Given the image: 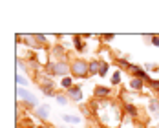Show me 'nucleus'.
<instances>
[{
    "label": "nucleus",
    "mask_w": 159,
    "mask_h": 128,
    "mask_svg": "<svg viewBox=\"0 0 159 128\" xmlns=\"http://www.w3.org/2000/svg\"><path fill=\"white\" fill-rule=\"evenodd\" d=\"M126 112L130 115H137V110H135V106H132V104H126Z\"/></svg>",
    "instance_id": "nucleus-15"
},
{
    "label": "nucleus",
    "mask_w": 159,
    "mask_h": 128,
    "mask_svg": "<svg viewBox=\"0 0 159 128\" xmlns=\"http://www.w3.org/2000/svg\"><path fill=\"white\" fill-rule=\"evenodd\" d=\"M68 93H70L75 101H81L82 99V92H81V86H72L70 90H68Z\"/></svg>",
    "instance_id": "nucleus-5"
},
{
    "label": "nucleus",
    "mask_w": 159,
    "mask_h": 128,
    "mask_svg": "<svg viewBox=\"0 0 159 128\" xmlns=\"http://www.w3.org/2000/svg\"><path fill=\"white\" fill-rule=\"evenodd\" d=\"M106 72H108V64H106V62H101V70H99V75H101V77H104V75H106Z\"/></svg>",
    "instance_id": "nucleus-14"
},
{
    "label": "nucleus",
    "mask_w": 159,
    "mask_h": 128,
    "mask_svg": "<svg viewBox=\"0 0 159 128\" xmlns=\"http://www.w3.org/2000/svg\"><path fill=\"white\" fill-rule=\"evenodd\" d=\"M57 102H59V104H66L68 101H66V97H64V95H57Z\"/></svg>",
    "instance_id": "nucleus-19"
},
{
    "label": "nucleus",
    "mask_w": 159,
    "mask_h": 128,
    "mask_svg": "<svg viewBox=\"0 0 159 128\" xmlns=\"http://www.w3.org/2000/svg\"><path fill=\"white\" fill-rule=\"evenodd\" d=\"M148 110H150V112H157V110H159V102H157V101H150Z\"/></svg>",
    "instance_id": "nucleus-13"
},
{
    "label": "nucleus",
    "mask_w": 159,
    "mask_h": 128,
    "mask_svg": "<svg viewBox=\"0 0 159 128\" xmlns=\"http://www.w3.org/2000/svg\"><path fill=\"white\" fill-rule=\"evenodd\" d=\"M150 84H152V88L159 90V81H150Z\"/></svg>",
    "instance_id": "nucleus-20"
},
{
    "label": "nucleus",
    "mask_w": 159,
    "mask_h": 128,
    "mask_svg": "<svg viewBox=\"0 0 159 128\" xmlns=\"http://www.w3.org/2000/svg\"><path fill=\"white\" fill-rule=\"evenodd\" d=\"M72 72H73V75H77V77L86 75V73L90 72V64H86L84 60H75L73 66H72Z\"/></svg>",
    "instance_id": "nucleus-1"
},
{
    "label": "nucleus",
    "mask_w": 159,
    "mask_h": 128,
    "mask_svg": "<svg viewBox=\"0 0 159 128\" xmlns=\"http://www.w3.org/2000/svg\"><path fill=\"white\" fill-rule=\"evenodd\" d=\"M152 42H154L155 46H159V37H152Z\"/></svg>",
    "instance_id": "nucleus-21"
},
{
    "label": "nucleus",
    "mask_w": 159,
    "mask_h": 128,
    "mask_svg": "<svg viewBox=\"0 0 159 128\" xmlns=\"http://www.w3.org/2000/svg\"><path fill=\"white\" fill-rule=\"evenodd\" d=\"M130 86H132L133 90H141V88H143V79H132Z\"/></svg>",
    "instance_id": "nucleus-8"
},
{
    "label": "nucleus",
    "mask_w": 159,
    "mask_h": 128,
    "mask_svg": "<svg viewBox=\"0 0 159 128\" xmlns=\"http://www.w3.org/2000/svg\"><path fill=\"white\" fill-rule=\"evenodd\" d=\"M48 112H50L48 106H40V108H37V115H38L40 119H46V117H48Z\"/></svg>",
    "instance_id": "nucleus-7"
},
{
    "label": "nucleus",
    "mask_w": 159,
    "mask_h": 128,
    "mask_svg": "<svg viewBox=\"0 0 159 128\" xmlns=\"http://www.w3.org/2000/svg\"><path fill=\"white\" fill-rule=\"evenodd\" d=\"M50 70H51V73L64 75L70 68H68V64H66V62H57V64H50Z\"/></svg>",
    "instance_id": "nucleus-2"
},
{
    "label": "nucleus",
    "mask_w": 159,
    "mask_h": 128,
    "mask_svg": "<svg viewBox=\"0 0 159 128\" xmlns=\"http://www.w3.org/2000/svg\"><path fill=\"white\" fill-rule=\"evenodd\" d=\"M38 128H44V126H38Z\"/></svg>",
    "instance_id": "nucleus-22"
},
{
    "label": "nucleus",
    "mask_w": 159,
    "mask_h": 128,
    "mask_svg": "<svg viewBox=\"0 0 159 128\" xmlns=\"http://www.w3.org/2000/svg\"><path fill=\"white\" fill-rule=\"evenodd\" d=\"M128 70H130L133 75H137L139 79H148V75H146V73L143 72V68H139V66H132V64H130V66H128ZM148 81H150V79H148Z\"/></svg>",
    "instance_id": "nucleus-4"
},
{
    "label": "nucleus",
    "mask_w": 159,
    "mask_h": 128,
    "mask_svg": "<svg viewBox=\"0 0 159 128\" xmlns=\"http://www.w3.org/2000/svg\"><path fill=\"white\" fill-rule=\"evenodd\" d=\"M17 93H18V97H20V99H24L28 104H37V99H35V95H31L29 92H26V90L18 88V92H17Z\"/></svg>",
    "instance_id": "nucleus-3"
},
{
    "label": "nucleus",
    "mask_w": 159,
    "mask_h": 128,
    "mask_svg": "<svg viewBox=\"0 0 159 128\" xmlns=\"http://www.w3.org/2000/svg\"><path fill=\"white\" fill-rule=\"evenodd\" d=\"M119 79H121V75H119V72H115V73H113V77H112V82H113V84H117Z\"/></svg>",
    "instance_id": "nucleus-18"
},
{
    "label": "nucleus",
    "mask_w": 159,
    "mask_h": 128,
    "mask_svg": "<svg viewBox=\"0 0 159 128\" xmlns=\"http://www.w3.org/2000/svg\"><path fill=\"white\" fill-rule=\"evenodd\" d=\"M17 84H22V86H26V84H28V81H26L24 77H20V75H17Z\"/></svg>",
    "instance_id": "nucleus-17"
},
{
    "label": "nucleus",
    "mask_w": 159,
    "mask_h": 128,
    "mask_svg": "<svg viewBox=\"0 0 159 128\" xmlns=\"http://www.w3.org/2000/svg\"><path fill=\"white\" fill-rule=\"evenodd\" d=\"M75 48H77V50H84V42H82L79 37L75 38Z\"/></svg>",
    "instance_id": "nucleus-16"
},
{
    "label": "nucleus",
    "mask_w": 159,
    "mask_h": 128,
    "mask_svg": "<svg viewBox=\"0 0 159 128\" xmlns=\"http://www.w3.org/2000/svg\"><path fill=\"white\" fill-rule=\"evenodd\" d=\"M40 90L46 93L48 97H51V95H55V92H53V84H42L40 86Z\"/></svg>",
    "instance_id": "nucleus-6"
},
{
    "label": "nucleus",
    "mask_w": 159,
    "mask_h": 128,
    "mask_svg": "<svg viewBox=\"0 0 159 128\" xmlns=\"http://www.w3.org/2000/svg\"><path fill=\"white\" fill-rule=\"evenodd\" d=\"M60 86H62L64 90H70V88H72V79H70V77H64V79H62V84H60Z\"/></svg>",
    "instance_id": "nucleus-12"
},
{
    "label": "nucleus",
    "mask_w": 159,
    "mask_h": 128,
    "mask_svg": "<svg viewBox=\"0 0 159 128\" xmlns=\"http://www.w3.org/2000/svg\"><path fill=\"white\" fill-rule=\"evenodd\" d=\"M99 70H101V62H97V60H93V62H90V73H99Z\"/></svg>",
    "instance_id": "nucleus-9"
},
{
    "label": "nucleus",
    "mask_w": 159,
    "mask_h": 128,
    "mask_svg": "<svg viewBox=\"0 0 159 128\" xmlns=\"http://www.w3.org/2000/svg\"><path fill=\"white\" fill-rule=\"evenodd\" d=\"M95 95H110V88H106V86H97V88H95Z\"/></svg>",
    "instance_id": "nucleus-10"
},
{
    "label": "nucleus",
    "mask_w": 159,
    "mask_h": 128,
    "mask_svg": "<svg viewBox=\"0 0 159 128\" xmlns=\"http://www.w3.org/2000/svg\"><path fill=\"white\" fill-rule=\"evenodd\" d=\"M62 119H64V121H68V123H75V124H77V123H81V117H77V115H66V114H64V115H62Z\"/></svg>",
    "instance_id": "nucleus-11"
}]
</instances>
